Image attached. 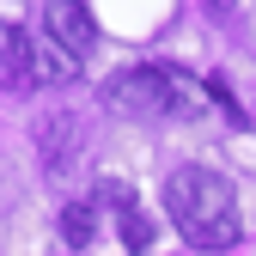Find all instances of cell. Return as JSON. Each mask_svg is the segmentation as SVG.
<instances>
[{
  "label": "cell",
  "instance_id": "9c48e42d",
  "mask_svg": "<svg viewBox=\"0 0 256 256\" xmlns=\"http://www.w3.org/2000/svg\"><path fill=\"white\" fill-rule=\"evenodd\" d=\"M208 98H214V104H220V110H226V122H238V128H244V122H250V116H244V104H238V98H232V86H226V80H220V74H214V80H208Z\"/></svg>",
  "mask_w": 256,
  "mask_h": 256
},
{
  "label": "cell",
  "instance_id": "8992f818",
  "mask_svg": "<svg viewBox=\"0 0 256 256\" xmlns=\"http://www.w3.org/2000/svg\"><path fill=\"white\" fill-rule=\"evenodd\" d=\"M98 196L116 208V226H122V244L128 250H152V220L140 214V202H134V189L128 183H98Z\"/></svg>",
  "mask_w": 256,
  "mask_h": 256
},
{
  "label": "cell",
  "instance_id": "6da1fadb",
  "mask_svg": "<svg viewBox=\"0 0 256 256\" xmlns=\"http://www.w3.org/2000/svg\"><path fill=\"white\" fill-rule=\"evenodd\" d=\"M165 214L177 220V232L196 250H232L244 238L238 189L220 171H208V165H177L165 177Z\"/></svg>",
  "mask_w": 256,
  "mask_h": 256
},
{
  "label": "cell",
  "instance_id": "7a4b0ae2",
  "mask_svg": "<svg viewBox=\"0 0 256 256\" xmlns=\"http://www.w3.org/2000/svg\"><path fill=\"white\" fill-rule=\"evenodd\" d=\"M104 104H110L116 116H146V122H158V116H196V110H202V104H196V80H189L183 68H165V61L110 74Z\"/></svg>",
  "mask_w": 256,
  "mask_h": 256
},
{
  "label": "cell",
  "instance_id": "3957f363",
  "mask_svg": "<svg viewBox=\"0 0 256 256\" xmlns=\"http://www.w3.org/2000/svg\"><path fill=\"white\" fill-rule=\"evenodd\" d=\"M43 30H49V43H61L74 61H86L92 43H98V24H92V12L80 0H43Z\"/></svg>",
  "mask_w": 256,
  "mask_h": 256
},
{
  "label": "cell",
  "instance_id": "30bf717a",
  "mask_svg": "<svg viewBox=\"0 0 256 256\" xmlns=\"http://www.w3.org/2000/svg\"><path fill=\"white\" fill-rule=\"evenodd\" d=\"M208 6H214V12H226V6H238V0H208Z\"/></svg>",
  "mask_w": 256,
  "mask_h": 256
},
{
  "label": "cell",
  "instance_id": "52a82bcc",
  "mask_svg": "<svg viewBox=\"0 0 256 256\" xmlns=\"http://www.w3.org/2000/svg\"><path fill=\"white\" fill-rule=\"evenodd\" d=\"M61 238L74 250H92V238H98V202H68L61 208Z\"/></svg>",
  "mask_w": 256,
  "mask_h": 256
},
{
  "label": "cell",
  "instance_id": "277c9868",
  "mask_svg": "<svg viewBox=\"0 0 256 256\" xmlns=\"http://www.w3.org/2000/svg\"><path fill=\"white\" fill-rule=\"evenodd\" d=\"M86 146V122L68 116V110H49L37 122V152H43V165L61 177V171H74V152Z\"/></svg>",
  "mask_w": 256,
  "mask_h": 256
},
{
  "label": "cell",
  "instance_id": "5b68a950",
  "mask_svg": "<svg viewBox=\"0 0 256 256\" xmlns=\"http://www.w3.org/2000/svg\"><path fill=\"white\" fill-rule=\"evenodd\" d=\"M30 80H37V43H30L12 18H0V86L24 92Z\"/></svg>",
  "mask_w": 256,
  "mask_h": 256
},
{
  "label": "cell",
  "instance_id": "ba28073f",
  "mask_svg": "<svg viewBox=\"0 0 256 256\" xmlns=\"http://www.w3.org/2000/svg\"><path fill=\"white\" fill-rule=\"evenodd\" d=\"M74 74H80V61L61 49V43H43L37 49V80H74Z\"/></svg>",
  "mask_w": 256,
  "mask_h": 256
}]
</instances>
